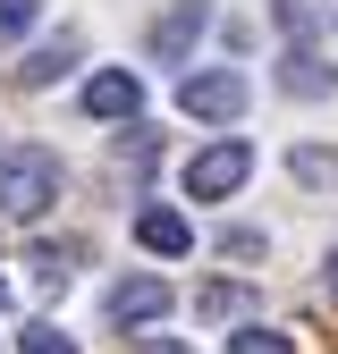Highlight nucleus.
Segmentation results:
<instances>
[{"instance_id":"f257e3e1","label":"nucleus","mask_w":338,"mask_h":354,"mask_svg":"<svg viewBox=\"0 0 338 354\" xmlns=\"http://www.w3.org/2000/svg\"><path fill=\"white\" fill-rule=\"evenodd\" d=\"M51 203H60V152L9 144L0 152V219H42Z\"/></svg>"},{"instance_id":"f03ea898","label":"nucleus","mask_w":338,"mask_h":354,"mask_svg":"<svg viewBox=\"0 0 338 354\" xmlns=\"http://www.w3.org/2000/svg\"><path fill=\"white\" fill-rule=\"evenodd\" d=\"M245 102H254V84H245L237 68H195V76L178 84V110H186V118H203V127H237V118H245Z\"/></svg>"},{"instance_id":"7ed1b4c3","label":"nucleus","mask_w":338,"mask_h":354,"mask_svg":"<svg viewBox=\"0 0 338 354\" xmlns=\"http://www.w3.org/2000/svg\"><path fill=\"white\" fill-rule=\"evenodd\" d=\"M245 177H254V144H245V136H220V144H203V152L186 160V194H195V203H229Z\"/></svg>"},{"instance_id":"20e7f679","label":"nucleus","mask_w":338,"mask_h":354,"mask_svg":"<svg viewBox=\"0 0 338 354\" xmlns=\"http://www.w3.org/2000/svg\"><path fill=\"white\" fill-rule=\"evenodd\" d=\"M203 34H211V0H169V9L152 17V34H144V51H152L161 68H186Z\"/></svg>"},{"instance_id":"39448f33","label":"nucleus","mask_w":338,"mask_h":354,"mask_svg":"<svg viewBox=\"0 0 338 354\" xmlns=\"http://www.w3.org/2000/svg\"><path fill=\"white\" fill-rule=\"evenodd\" d=\"M84 118H136L144 110V76L136 68H102V76H84Z\"/></svg>"},{"instance_id":"423d86ee","label":"nucleus","mask_w":338,"mask_h":354,"mask_svg":"<svg viewBox=\"0 0 338 354\" xmlns=\"http://www.w3.org/2000/svg\"><path fill=\"white\" fill-rule=\"evenodd\" d=\"M169 313V279H118L110 287V321L118 329H152Z\"/></svg>"},{"instance_id":"0eeeda50","label":"nucleus","mask_w":338,"mask_h":354,"mask_svg":"<svg viewBox=\"0 0 338 354\" xmlns=\"http://www.w3.org/2000/svg\"><path fill=\"white\" fill-rule=\"evenodd\" d=\"M330 84H338V68H330L321 51H305V42H287V59H279V93H287V102H321Z\"/></svg>"},{"instance_id":"6e6552de","label":"nucleus","mask_w":338,"mask_h":354,"mask_svg":"<svg viewBox=\"0 0 338 354\" xmlns=\"http://www.w3.org/2000/svg\"><path fill=\"white\" fill-rule=\"evenodd\" d=\"M136 245H144V253H161V261H178V253L195 245V228H186V211L144 203V211H136Z\"/></svg>"},{"instance_id":"1a4fd4ad","label":"nucleus","mask_w":338,"mask_h":354,"mask_svg":"<svg viewBox=\"0 0 338 354\" xmlns=\"http://www.w3.org/2000/svg\"><path fill=\"white\" fill-rule=\"evenodd\" d=\"M76 59H84V34H51V42H34V51L17 59V84H60Z\"/></svg>"},{"instance_id":"9d476101","label":"nucleus","mask_w":338,"mask_h":354,"mask_svg":"<svg viewBox=\"0 0 338 354\" xmlns=\"http://www.w3.org/2000/svg\"><path fill=\"white\" fill-rule=\"evenodd\" d=\"M245 304H254V287H237V279H211V287L195 295V313H203V321H245Z\"/></svg>"},{"instance_id":"9b49d317","label":"nucleus","mask_w":338,"mask_h":354,"mask_svg":"<svg viewBox=\"0 0 338 354\" xmlns=\"http://www.w3.org/2000/svg\"><path fill=\"white\" fill-rule=\"evenodd\" d=\"M287 177H296V186H338V152H287Z\"/></svg>"},{"instance_id":"f8f14e48","label":"nucleus","mask_w":338,"mask_h":354,"mask_svg":"<svg viewBox=\"0 0 338 354\" xmlns=\"http://www.w3.org/2000/svg\"><path fill=\"white\" fill-rule=\"evenodd\" d=\"M229 354H296V337H279V329H263V321H245V329L229 337Z\"/></svg>"},{"instance_id":"ddd939ff","label":"nucleus","mask_w":338,"mask_h":354,"mask_svg":"<svg viewBox=\"0 0 338 354\" xmlns=\"http://www.w3.org/2000/svg\"><path fill=\"white\" fill-rule=\"evenodd\" d=\"M17 354H76V337H68V329H51V321H26Z\"/></svg>"},{"instance_id":"4468645a","label":"nucleus","mask_w":338,"mask_h":354,"mask_svg":"<svg viewBox=\"0 0 338 354\" xmlns=\"http://www.w3.org/2000/svg\"><path fill=\"white\" fill-rule=\"evenodd\" d=\"M34 17H42V0H0V42L34 34Z\"/></svg>"},{"instance_id":"2eb2a0df","label":"nucleus","mask_w":338,"mask_h":354,"mask_svg":"<svg viewBox=\"0 0 338 354\" xmlns=\"http://www.w3.org/2000/svg\"><path fill=\"white\" fill-rule=\"evenodd\" d=\"M68 261H76L68 245H34V279L42 287H68Z\"/></svg>"},{"instance_id":"dca6fc26","label":"nucleus","mask_w":338,"mask_h":354,"mask_svg":"<svg viewBox=\"0 0 338 354\" xmlns=\"http://www.w3.org/2000/svg\"><path fill=\"white\" fill-rule=\"evenodd\" d=\"M279 26H287V42H305L313 34V0H279Z\"/></svg>"},{"instance_id":"f3484780","label":"nucleus","mask_w":338,"mask_h":354,"mask_svg":"<svg viewBox=\"0 0 338 354\" xmlns=\"http://www.w3.org/2000/svg\"><path fill=\"white\" fill-rule=\"evenodd\" d=\"M220 253H237V261H254V253H263V236H254V228H229V236H220Z\"/></svg>"},{"instance_id":"a211bd4d","label":"nucleus","mask_w":338,"mask_h":354,"mask_svg":"<svg viewBox=\"0 0 338 354\" xmlns=\"http://www.w3.org/2000/svg\"><path fill=\"white\" fill-rule=\"evenodd\" d=\"M136 354H186V337H161L152 329V337H136Z\"/></svg>"},{"instance_id":"6ab92c4d","label":"nucleus","mask_w":338,"mask_h":354,"mask_svg":"<svg viewBox=\"0 0 338 354\" xmlns=\"http://www.w3.org/2000/svg\"><path fill=\"white\" fill-rule=\"evenodd\" d=\"M330 295H338V253H330Z\"/></svg>"},{"instance_id":"aec40b11","label":"nucleus","mask_w":338,"mask_h":354,"mask_svg":"<svg viewBox=\"0 0 338 354\" xmlns=\"http://www.w3.org/2000/svg\"><path fill=\"white\" fill-rule=\"evenodd\" d=\"M0 313H9V279H0Z\"/></svg>"}]
</instances>
